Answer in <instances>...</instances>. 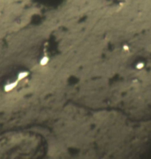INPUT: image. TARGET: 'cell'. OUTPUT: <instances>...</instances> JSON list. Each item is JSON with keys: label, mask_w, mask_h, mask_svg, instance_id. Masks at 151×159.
<instances>
[{"label": "cell", "mask_w": 151, "mask_h": 159, "mask_svg": "<svg viewBox=\"0 0 151 159\" xmlns=\"http://www.w3.org/2000/svg\"><path fill=\"white\" fill-rule=\"evenodd\" d=\"M18 82H19V80H16V81H14V82H10V83H8V84L5 85V86L4 88L5 91L7 92L12 91V90L14 89V88L16 87L17 85H18Z\"/></svg>", "instance_id": "6da1fadb"}, {"label": "cell", "mask_w": 151, "mask_h": 159, "mask_svg": "<svg viewBox=\"0 0 151 159\" xmlns=\"http://www.w3.org/2000/svg\"><path fill=\"white\" fill-rule=\"evenodd\" d=\"M29 75V72L28 71H21L20 73H19L18 75V77H17V80H22L23 79L26 78Z\"/></svg>", "instance_id": "7a4b0ae2"}, {"label": "cell", "mask_w": 151, "mask_h": 159, "mask_svg": "<svg viewBox=\"0 0 151 159\" xmlns=\"http://www.w3.org/2000/svg\"><path fill=\"white\" fill-rule=\"evenodd\" d=\"M48 63H49V57L47 56H44L40 60V61H39V63H40V65H41L42 66H46L47 64Z\"/></svg>", "instance_id": "3957f363"}, {"label": "cell", "mask_w": 151, "mask_h": 159, "mask_svg": "<svg viewBox=\"0 0 151 159\" xmlns=\"http://www.w3.org/2000/svg\"><path fill=\"white\" fill-rule=\"evenodd\" d=\"M143 67L144 64L142 63H138L136 65V69H142Z\"/></svg>", "instance_id": "277c9868"}, {"label": "cell", "mask_w": 151, "mask_h": 159, "mask_svg": "<svg viewBox=\"0 0 151 159\" xmlns=\"http://www.w3.org/2000/svg\"><path fill=\"white\" fill-rule=\"evenodd\" d=\"M123 49L125 51H128L129 50V47L127 46V45H125L123 46Z\"/></svg>", "instance_id": "5b68a950"}]
</instances>
